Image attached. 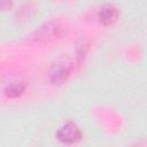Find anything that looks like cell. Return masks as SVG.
Segmentation results:
<instances>
[{"instance_id": "cell-2", "label": "cell", "mask_w": 147, "mask_h": 147, "mask_svg": "<svg viewBox=\"0 0 147 147\" xmlns=\"http://www.w3.org/2000/svg\"><path fill=\"white\" fill-rule=\"evenodd\" d=\"M57 139L67 145L77 144L82 139V131L74 122H67L64 125H62L56 133Z\"/></svg>"}, {"instance_id": "cell-3", "label": "cell", "mask_w": 147, "mask_h": 147, "mask_svg": "<svg viewBox=\"0 0 147 147\" xmlns=\"http://www.w3.org/2000/svg\"><path fill=\"white\" fill-rule=\"evenodd\" d=\"M70 69H71L70 64L65 61H57V62L53 63L48 70L49 80L53 84L63 83L68 78V76L70 74Z\"/></svg>"}, {"instance_id": "cell-4", "label": "cell", "mask_w": 147, "mask_h": 147, "mask_svg": "<svg viewBox=\"0 0 147 147\" xmlns=\"http://www.w3.org/2000/svg\"><path fill=\"white\" fill-rule=\"evenodd\" d=\"M118 16H119L118 9L110 3L102 6L99 10V14H98L99 21L103 25H113L118 20Z\"/></svg>"}, {"instance_id": "cell-1", "label": "cell", "mask_w": 147, "mask_h": 147, "mask_svg": "<svg viewBox=\"0 0 147 147\" xmlns=\"http://www.w3.org/2000/svg\"><path fill=\"white\" fill-rule=\"evenodd\" d=\"M61 25L57 22H47L40 25L31 36L34 41L39 42H47L51 40L56 39L61 34Z\"/></svg>"}, {"instance_id": "cell-5", "label": "cell", "mask_w": 147, "mask_h": 147, "mask_svg": "<svg viewBox=\"0 0 147 147\" xmlns=\"http://www.w3.org/2000/svg\"><path fill=\"white\" fill-rule=\"evenodd\" d=\"M25 90V84L23 82H11L5 87V94L9 98L20 96Z\"/></svg>"}, {"instance_id": "cell-6", "label": "cell", "mask_w": 147, "mask_h": 147, "mask_svg": "<svg viewBox=\"0 0 147 147\" xmlns=\"http://www.w3.org/2000/svg\"><path fill=\"white\" fill-rule=\"evenodd\" d=\"M13 6V0H0V10L9 9Z\"/></svg>"}]
</instances>
